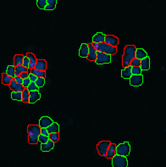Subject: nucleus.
Returning a JSON list of instances; mask_svg holds the SVG:
<instances>
[{"label": "nucleus", "instance_id": "obj_42", "mask_svg": "<svg viewBox=\"0 0 166 167\" xmlns=\"http://www.w3.org/2000/svg\"><path fill=\"white\" fill-rule=\"evenodd\" d=\"M40 134L41 135H43V136H48V132H47V128H41Z\"/></svg>", "mask_w": 166, "mask_h": 167}, {"label": "nucleus", "instance_id": "obj_21", "mask_svg": "<svg viewBox=\"0 0 166 167\" xmlns=\"http://www.w3.org/2000/svg\"><path fill=\"white\" fill-rule=\"evenodd\" d=\"M121 76L124 79H130L132 76V66L129 65L127 67H125L121 71Z\"/></svg>", "mask_w": 166, "mask_h": 167}, {"label": "nucleus", "instance_id": "obj_29", "mask_svg": "<svg viewBox=\"0 0 166 167\" xmlns=\"http://www.w3.org/2000/svg\"><path fill=\"white\" fill-rule=\"evenodd\" d=\"M6 74L8 75L11 76L12 78H14L15 76V71H14V65H9L7 68Z\"/></svg>", "mask_w": 166, "mask_h": 167}, {"label": "nucleus", "instance_id": "obj_18", "mask_svg": "<svg viewBox=\"0 0 166 167\" xmlns=\"http://www.w3.org/2000/svg\"><path fill=\"white\" fill-rule=\"evenodd\" d=\"M105 36L103 32H98L93 36L92 38V43H103L105 40Z\"/></svg>", "mask_w": 166, "mask_h": 167}, {"label": "nucleus", "instance_id": "obj_16", "mask_svg": "<svg viewBox=\"0 0 166 167\" xmlns=\"http://www.w3.org/2000/svg\"><path fill=\"white\" fill-rule=\"evenodd\" d=\"M54 143L51 140H48L46 143H42L41 144V150L43 152H49L50 150L54 149Z\"/></svg>", "mask_w": 166, "mask_h": 167}, {"label": "nucleus", "instance_id": "obj_6", "mask_svg": "<svg viewBox=\"0 0 166 167\" xmlns=\"http://www.w3.org/2000/svg\"><path fill=\"white\" fill-rule=\"evenodd\" d=\"M95 62L98 65H103V64H108L111 62V56L110 55L102 53V52H96V60Z\"/></svg>", "mask_w": 166, "mask_h": 167}, {"label": "nucleus", "instance_id": "obj_27", "mask_svg": "<svg viewBox=\"0 0 166 167\" xmlns=\"http://www.w3.org/2000/svg\"><path fill=\"white\" fill-rule=\"evenodd\" d=\"M14 71H15V76H19L21 73L27 72V68L24 67L23 65H18L14 66Z\"/></svg>", "mask_w": 166, "mask_h": 167}, {"label": "nucleus", "instance_id": "obj_23", "mask_svg": "<svg viewBox=\"0 0 166 167\" xmlns=\"http://www.w3.org/2000/svg\"><path fill=\"white\" fill-rule=\"evenodd\" d=\"M47 1V5L44 10H54L56 8V4H57V0H46Z\"/></svg>", "mask_w": 166, "mask_h": 167}, {"label": "nucleus", "instance_id": "obj_13", "mask_svg": "<svg viewBox=\"0 0 166 167\" xmlns=\"http://www.w3.org/2000/svg\"><path fill=\"white\" fill-rule=\"evenodd\" d=\"M34 69L38 70V71H45L47 69V62L45 59H37V63L34 66Z\"/></svg>", "mask_w": 166, "mask_h": 167}, {"label": "nucleus", "instance_id": "obj_15", "mask_svg": "<svg viewBox=\"0 0 166 167\" xmlns=\"http://www.w3.org/2000/svg\"><path fill=\"white\" fill-rule=\"evenodd\" d=\"M89 52V48H88L87 43H82L79 50V56L81 58H87Z\"/></svg>", "mask_w": 166, "mask_h": 167}, {"label": "nucleus", "instance_id": "obj_33", "mask_svg": "<svg viewBox=\"0 0 166 167\" xmlns=\"http://www.w3.org/2000/svg\"><path fill=\"white\" fill-rule=\"evenodd\" d=\"M37 7L40 10H44L46 5H47V1L46 0H37Z\"/></svg>", "mask_w": 166, "mask_h": 167}, {"label": "nucleus", "instance_id": "obj_34", "mask_svg": "<svg viewBox=\"0 0 166 167\" xmlns=\"http://www.w3.org/2000/svg\"><path fill=\"white\" fill-rule=\"evenodd\" d=\"M132 75H142V69L139 67H132Z\"/></svg>", "mask_w": 166, "mask_h": 167}, {"label": "nucleus", "instance_id": "obj_38", "mask_svg": "<svg viewBox=\"0 0 166 167\" xmlns=\"http://www.w3.org/2000/svg\"><path fill=\"white\" fill-rule=\"evenodd\" d=\"M29 64H30V60H29V59H28L26 55H25L23 58V61H22V65L24 67L28 69L29 68Z\"/></svg>", "mask_w": 166, "mask_h": 167}, {"label": "nucleus", "instance_id": "obj_14", "mask_svg": "<svg viewBox=\"0 0 166 167\" xmlns=\"http://www.w3.org/2000/svg\"><path fill=\"white\" fill-rule=\"evenodd\" d=\"M88 48H89V52H88V55L87 59L90 61H95L96 60V52H97V50L93 48L91 43L88 44Z\"/></svg>", "mask_w": 166, "mask_h": 167}, {"label": "nucleus", "instance_id": "obj_32", "mask_svg": "<svg viewBox=\"0 0 166 167\" xmlns=\"http://www.w3.org/2000/svg\"><path fill=\"white\" fill-rule=\"evenodd\" d=\"M48 137H49V140H51L52 142L56 143L59 139V133H51L48 135Z\"/></svg>", "mask_w": 166, "mask_h": 167}, {"label": "nucleus", "instance_id": "obj_31", "mask_svg": "<svg viewBox=\"0 0 166 167\" xmlns=\"http://www.w3.org/2000/svg\"><path fill=\"white\" fill-rule=\"evenodd\" d=\"M35 84L37 85L38 88L43 87L45 85V78H43V77H37V80L35 81Z\"/></svg>", "mask_w": 166, "mask_h": 167}, {"label": "nucleus", "instance_id": "obj_2", "mask_svg": "<svg viewBox=\"0 0 166 167\" xmlns=\"http://www.w3.org/2000/svg\"><path fill=\"white\" fill-rule=\"evenodd\" d=\"M40 127L38 125H29L27 126L28 143L30 144H37L38 143V136L40 135Z\"/></svg>", "mask_w": 166, "mask_h": 167}, {"label": "nucleus", "instance_id": "obj_9", "mask_svg": "<svg viewBox=\"0 0 166 167\" xmlns=\"http://www.w3.org/2000/svg\"><path fill=\"white\" fill-rule=\"evenodd\" d=\"M104 43L110 45L112 47H117L119 45V39L118 38H116L115 36H113V35H107V36H105Z\"/></svg>", "mask_w": 166, "mask_h": 167}, {"label": "nucleus", "instance_id": "obj_28", "mask_svg": "<svg viewBox=\"0 0 166 167\" xmlns=\"http://www.w3.org/2000/svg\"><path fill=\"white\" fill-rule=\"evenodd\" d=\"M11 99L16 101H21L22 99V92H12Z\"/></svg>", "mask_w": 166, "mask_h": 167}, {"label": "nucleus", "instance_id": "obj_22", "mask_svg": "<svg viewBox=\"0 0 166 167\" xmlns=\"http://www.w3.org/2000/svg\"><path fill=\"white\" fill-rule=\"evenodd\" d=\"M26 56L28 57V59H29V60H30L29 69L34 68V66H35L36 63H37V58H36V56H35L33 54H31V53H27Z\"/></svg>", "mask_w": 166, "mask_h": 167}, {"label": "nucleus", "instance_id": "obj_10", "mask_svg": "<svg viewBox=\"0 0 166 167\" xmlns=\"http://www.w3.org/2000/svg\"><path fill=\"white\" fill-rule=\"evenodd\" d=\"M54 121H53V120L51 119L50 117L43 116L40 119V120H39V125L38 126H39L40 128H47Z\"/></svg>", "mask_w": 166, "mask_h": 167}, {"label": "nucleus", "instance_id": "obj_37", "mask_svg": "<svg viewBox=\"0 0 166 167\" xmlns=\"http://www.w3.org/2000/svg\"><path fill=\"white\" fill-rule=\"evenodd\" d=\"M140 62L141 60H139L137 59H133L131 63H130V65L132 66V67H139L140 66Z\"/></svg>", "mask_w": 166, "mask_h": 167}, {"label": "nucleus", "instance_id": "obj_24", "mask_svg": "<svg viewBox=\"0 0 166 167\" xmlns=\"http://www.w3.org/2000/svg\"><path fill=\"white\" fill-rule=\"evenodd\" d=\"M24 55H16L14 57V66L22 65Z\"/></svg>", "mask_w": 166, "mask_h": 167}, {"label": "nucleus", "instance_id": "obj_35", "mask_svg": "<svg viewBox=\"0 0 166 167\" xmlns=\"http://www.w3.org/2000/svg\"><path fill=\"white\" fill-rule=\"evenodd\" d=\"M26 89L29 92H31V91H38V88H37V85L35 84V82H30V85L28 86V88H27Z\"/></svg>", "mask_w": 166, "mask_h": 167}, {"label": "nucleus", "instance_id": "obj_25", "mask_svg": "<svg viewBox=\"0 0 166 167\" xmlns=\"http://www.w3.org/2000/svg\"><path fill=\"white\" fill-rule=\"evenodd\" d=\"M30 73L35 75L37 77H43L45 78L46 76V72L43 71H38V70H36V69H30Z\"/></svg>", "mask_w": 166, "mask_h": 167}, {"label": "nucleus", "instance_id": "obj_36", "mask_svg": "<svg viewBox=\"0 0 166 167\" xmlns=\"http://www.w3.org/2000/svg\"><path fill=\"white\" fill-rule=\"evenodd\" d=\"M49 140L48 136H43V135H39L38 136V142H40L41 143H46Z\"/></svg>", "mask_w": 166, "mask_h": 167}, {"label": "nucleus", "instance_id": "obj_17", "mask_svg": "<svg viewBox=\"0 0 166 167\" xmlns=\"http://www.w3.org/2000/svg\"><path fill=\"white\" fill-rule=\"evenodd\" d=\"M146 57H148V54H147V52H146L144 49H142V48H136V59H137L139 60H142L143 59H145Z\"/></svg>", "mask_w": 166, "mask_h": 167}, {"label": "nucleus", "instance_id": "obj_26", "mask_svg": "<svg viewBox=\"0 0 166 167\" xmlns=\"http://www.w3.org/2000/svg\"><path fill=\"white\" fill-rule=\"evenodd\" d=\"M13 80V78L8 75L6 73H3L2 74V83L3 85H10V83L11 82V81Z\"/></svg>", "mask_w": 166, "mask_h": 167}, {"label": "nucleus", "instance_id": "obj_43", "mask_svg": "<svg viewBox=\"0 0 166 167\" xmlns=\"http://www.w3.org/2000/svg\"><path fill=\"white\" fill-rule=\"evenodd\" d=\"M14 81L16 82L17 84H22L23 79L20 78V76H14Z\"/></svg>", "mask_w": 166, "mask_h": 167}, {"label": "nucleus", "instance_id": "obj_11", "mask_svg": "<svg viewBox=\"0 0 166 167\" xmlns=\"http://www.w3.org/2000/svg\"><path fill=\"white\" fill-rule=\"evenodd\" d=\"M41 99V93L38 91H31L29 92V100L28 103L30 104H34L37 101H38Z\"/></svg>", "mask_w": 166, "mask_h": 167}, {"label": "nucleus", "instance_id": "obj_5", "mask_svg": "<svg viewBox=\"0 0 166 167\" xmlns=\"http://www.w3.org/2000/svg\"><path fill=\"white\" fill-rule=\"evenodd\" d=\"M98 51L104 53V54H107V55L111 56V55H114L116 54L117 48L116 47H112V46L105 43L104 42H103V43H98Z\"/></svg>", "mask_w": 166, "mask_h": 167}, {"label": "nucleus", "instance_id": "obj_39", "mask_svg": "<svg viewBox=\"0 0 166 167\" xmlns=\"http://www.w3.org/2000/svg\"><path fill=\"white\" fill-rule=\"evenodd\" d=\"M30 79L28 78H25L23 79V82H22V86H23V88H28V86L30 85Z\"/></svg>", "mask_w": 166, "mask_h": 167}, {"label": "nucleus", "instance_id": "obj_12", "mask_svg": "<svg viewBox=\"0 0 166 167\" xmlns=\"http://www.w3.org/2000/svg\"><path fill=\"white\" fill-rule=\"evenodd\" d=\"M116 154V144L115 143H110L107 150V153L105 157L107 159H112L113 157Z\"/></svg>", "mask_w": 166, "mask_h": 167}, {"label": "nucleus", "instance_id": "obj_40", "mask_svg": "<svg viewBox=\"0 0 166 167\" xmlns=\"http://www.w3.org/2000/svg\"><path fill=\"white\" fill-rule=\"evenodd\" d=\"M24 89L25 88H23L22 84H16L15 88L13 90V92H23Z\"/></svg>", "mask_w": 166, "mask_h": 167}, {"label": "nucleus", "instance_id": "obj_7", "mask_svg": "<svg viewBox=\"0 0 166 167\" xmlns=\"http://www.w3.org/2000/svg\"><path fill=\"white\" fill-rule=\"evenodd\" d=\"M110 143H111L109 141H101L100 143H98L97 149H98L99 155H101V156H105L106 155L107 150H108V148Z\"/></svg>", "mask_w": 166, "mask_h": 167}, {"label": "nucleus", "instance_id": "obj_8", "mask_svg": "<svg viewBox=\"0 0 166 167\" xmlns=\"http://www.w3.org/2000/svg\"><path fill=\"white\" fill-rule=\"evenodd\" d=\"M143 82L142 75H132L130 77V84L132 87H140Z\"/></svg>", "mask_w": 166, "mask_h": 167}, {"label": "nucleus", "instance_id": "obj_41", "mask_svg": "<svg viewBox=\"0 0 166 167\" xmlns=\"http://www.w3.org/2000/svg\"><path fill=\"white\" fill-rule=\"evenodd\" d=\"M28 78L30 79V82H35V81L37 80V77L35 75H33V74H31V73H30V74H28Z\"/></svg>", "mask_w": 166, "mask_h": 167}, {"label": "nucleus", "instance_id": "obj_44", "mask_svg": "<svg viewBox=\"0 0 166 167\" xmlns=\"http://www.w3.org/2000/svg\"><path fill=\"white\" fill-rule=\"evenodd\" d=\"M19 76L22 79L27 78V77H28V73H27V72H23V73H21Z\"/></svg>", "mask_w": 166, "mask_h": 167}, {"label": "nucleus", "instance_id": "obj_19", "mask_svg": "<svg viewBox=\"0 0 166 167\" xmlns=\"http://www.w3.org/2000/svg\"><path fill=\"white\" fill-rule=\"evenodd\" d=\"M140 68L142 71H148L150 69V59L148 57H146L140 62Z\"/></svg>", "mask_w": 166, "mask_h": 167}, {"label": "nucleus", "instance_id": "obj_20", "mask_svg": "<svg viewBox=\"0 0 166 167\" xmlns=\"http://www.w3.org/2000/svg\"><path fill=\"white\" fill-rule=\"evenodd\" d=\"M48 135L51 133H59V126L56 122H53L50 126L47 128Z\"/></svg>", "mask_w": 166, "mask_h": 167}, {"label": "nucleus", "instance_id": "obj_3", "mask_svg": "<svg viewBox=\"0 0 166 167\" xmlns=\"http://www.w3.org/2000/svg\"><path fill=\"white\" fill-rule=\"evenodd\" d=\"M131 152V146L128 142L119 143L118 146H116V154L120 156L127 157Z\"/></svg>", "mask_w": 166, "mask_h": 167}, {"label": "nucleus", "instance_id": "obj_30", "mask_svg": "<svg viewBox=\"0 0 166 167\" xmlns=\"http://www.w3.org/2000/svg\"><path fill=\"white\" fill-rule=\"evenodd\" d=\"M29 100V91L26 88H25L22 92V99H21V102L23 103H28Z\"/></svg>", "mask_w": 166, "mask_h": 167}, {"label": "nucleus", "instance_id": "obj_4", "mask_svg": "<svg viewBox=\"0 0 166 167\" xmlns=\"http://www.w3.org/2000/svg\"><path fill=\"white\" fill-rule=\"evenodd\" d=\"M112 165L113 167H127L128 160L126 159V157L115 154V156L112 158Z\"/></svg>", "mask_w": 166, "mask_h": 167}, {"label": "nucleus", "instance_id": "obj_1", "mask_svg": "<svg viewBox=\"0 0 166 167\" xmlns=\"http://www.w3.org/2000/svg\"><path fill=\"white\" fill-rule=\"evenodd\" d=\"M136 47L134 45H127L124 49V55L122 56V65L123 67H127L133 59H135Z\"/></svg>", "mask_w": 166, "mask_h": 167}]
</instances>
